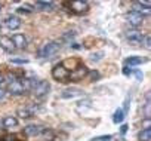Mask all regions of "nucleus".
<instances>
[{
	"instance_id": "nucleus-26",
	"label": "nucleus",
	"mask_w": 151,
	"mask_h": 141,
	"mask_svg": "<svg viewBox=\"0 0 151 141\" xmlns=\"http://www.w3.org/2000/svg\"><path fill=\"white\" fill-rule=\"evenodd\" d=\"M19 14H31V8H28V6H21V8H18L17 9Z\"/></svg>"
},
{
	"instance_id": "nucleus-32",
	"label": "nucleus",
	"mask_w": 151,
	"mask_h": 141,
	"mask_svg": "<svg viewBox=\"0 0 151 141\" xmlns=\"http://www.w3.org/2000/svg\"><path fill=\"white\" fill-rule=\"evenodd\" d=\"M127 128H129L127 125H122V128H120V134H122V135H124V134L127 132Z\"/></svg>"
},
{
	"instance_id": "nucleus-30",
	"label": "nucleus",
	"mask_w": 151,
	"mask_h": 141,
	"mask_svg": "<svg viewBox=\"0 0 151 141\" xmlns=\"http://www.w3.org/2000/svg\"><path fill=\"white\" fill-rule=\"evenodd\" d=\"M132 72H133L132 68H129V67H126V65L123 67V74H124V76H129V74H132Z\"/></svg>"
},
{
	"instance_id": "nucleus-29",
	"label": "nucleus",
	"mask_w": 151,
	"mask_h": 141,
	"mask_svg": "<svg viewBox=\"0 0 151 141\" xmlns=\"http://www.w3.org/2000/svg\"><path fill=\"white\" fill-rule=\"evenodd\" d=\"M132 73H135V76H136L138 80H142L144 79V74H142V72H139V70H135V72H132Z\"/></svg>"
},
{
	"instance_id": "nucleus-4",
	"label": "nucleus",
	"mask_w": 151,
	"mask_h": 141,
	"mask_svg": "<svg viewBox=\"0 0 151 141\" xmlns=\"http://www.w3.org/2000/svg\"><path fill=\"white\" fill-rule=\"evenodd\" d=\"M68 72L61 65V64H56L53 68H52V77L59 82V83H68Z\"/></svg>"
},
{
	"instance_id": "nucleus-5",
	"label": "nucleus",
	"mask_w": 151,
	"mask_h": 141,
	"mask_svg": "<svg viewBox=\"0 0 151 141\" xmlns=\"http://www.w3.org/2000/svg\"><path fill=\"white\" fill-rule=\"evenodd\" d=\"M88 72H89L88 67L85 64H82L79 68H76L74 72H71L68 74V82H80V80H83V77H86Z\"/></svg>"
},
{
	"instance_id": "nucleus-8",
	"label": "nucleus",
	"mask_w": 151,
	"mask_h": 141,
	"mask_svg": "<svg viewBox=\"0 0 151 141\" xmlns=\"http://www.w3.org/2000/svg\"><path fill=\"white\" fill-rule=\"evenodd\" d=\"M144 37H145V34L141 33V31H138V30H129L126 33V39L129 40L130 45H135V46L136 45H142Z\"/></svg>"
},
{
	"instance_id": "nucleus-25",
	"label": "nucleus",
	"mask_w": 151,
	"mask_h": 141,
	"mask_svg": "<svg viewBox=\"0 0 151 141\" xmlns=\"http://www.w3.org/2000/svg\"><path fill=\"white\" fill-rule=\"evenodd\" d=\"M12 64H19V65H24V64H28V59H22V58H12L11 59Z\"/></svg>"
},
{
	"instance_id": "nucleus-17",
	"label": "nucleus",
	"mask_w": 151,
	"mask_h": 141,
	"mask_svg": "<svg viewBox=\"0 0 151 141\" xmlns=\"http://www.w3.org/2000/svg\"><path fill=\"white\" fill-rule=\"evenodd\" d=\"M2 125H3L5 128H15V126H18V119H17L15 116H6V117L3 119Z\"/></svg>"
},
{
	"instance_id": "nucleus-6",
	"label": "nucleus",
	"mask_w": 151,
	"mask_h": 141,
	"mask_svg": "<svg viewBox=\"0 0 151 141\" xmlns=\"http://www.w3.org/2000/svg\"><path fill=\"white\" fill-rule=\"evenodd\" d=\"M37 110H39V107L36 104H27L24 107H19L17 110V114L19 117H22V119H30V117H33L37 113Z\"/></svg>"
},
{
	"instance_id": "nucleus-34",
	"label": "nucleus",
	"mask_w": 151,
	"mask_h": 141,
	"mask_svg": "<svg viewBox=\"0 0 151 141\" xmlns=\"http://www.w3.org/2000/svg\"><path fill=\"white\" fill-rule=\"evenodd\" d=\"M3 80H5V79H3V76H0V83H2Z\"/></svg>"
},
{
	"instance_id": "nucleus-36",
	"label": "nucleus",
	"mask_w": 151,
	"mask_h": 141,
	"mask_svg": "<svg viewBox=\"0 0 151 141\" xmlns=\"http://www.w3.org/2000/svg\"><path fill=\"white\" fill-rule=\"evenodd\" d=\"M0 11H2V3H0Z\"/></svg>"
},
{
	"instance_id": "nucleus-10",
	"label": "nucleus",
	"mask_w": 151,
	"mask_h": 141,
	"mask_svg": "<svg viewBox=\"0 0 151 141\" xmlns=\"http://www.w3.org/2000/svg\"><path fill=\"white\" fill-rule=\"evenodd\" d=\"M82 95H85V92H83V89H79V88H67V89H64L62 94H61V97H62L64 100L82 97Z\"/></svg>"
},
{
	"instance_id": "nucleus-21",
	"label": "nucleus",
	"mask_w": 151,
	"mask_h": 141,
	"mask_svg": "<svg viewBox=\"0 0 151 141\" xmlns=\"http://www.w3.org/2000/svg\"><path fill=\"white\" fill-rule=\"evenodd\" d=\"M124 113H123V110L122 108H117L116 111H114V114H113V122L114 123H122L123 120H124Z\"/></svg>"
},
{
	"instance_id": "nucleus-27",
	"label": "nucleus",
	"mask_w": 151,
	"mask_h": 141,
	"mask_svg": "<svg viewBox=\"0 0 151 141\" xmlns=\"http://www.w3.org/2000/svg\"><path fill=\"white\" fill-rule=\"evenodd\" d=\"M102 52H98V54H93V55H91V61H93V62H96V61H99L101 58H102Z\"/></svg>"
},
{
	"instance_id": "nucleus-24",
	"label": "nucleus",
	"mask_w": 151,
	"mask_h": 141,
	"mask_svg": "<svg viewBox=\"0 0 151 141\" xmlns=\"http://www.w3.org/2000/svg\"><path fill=\"white\" fill-rule=\"evenodd\" d=\"M113 138V135L111 134H108V135H101V137H93L91 141H108V140H111Z\"/></svg>"
},
{
	"instance_id": "nucleus-35",
	"label": "nucleus",
	"mask_w": 151,
	"mask_h": 141,
	"mask_svg": "<svg viewBox=\"0 0 151 141\" xmlns=\"http://www.w3.org/2000/svg\"><path fill=\"white\" fill-rule=\"evenodd\" d=\"M2 126H3V125H2V122H0V129H2Z\"/></svg>"
},
{
	"instance_id": "nucleus-9",
	"label": "nucleus",
	"mask_w": 151,
	"mask_h": 141,
	"mask_svg": "<svg viewBox=\"0 0 151 141\" xmlns=\"http://www.w3.org/2000/svg\"><path fill=\"white\" fill-rule=\"evenodd\" d=\"M126 20H127V22H129L132 27H139V25L144 22V15L139 14V12L130 11V12L126 14Z\"/></svg>"
},
{
	"instance_id": "nucleus-22",
	"label": "nucleus",
	"mask_w": 151,
	"mask_h": 141,
	"mask_svg": "<svg viewBox=\"0 0 151 141\" xmlns=\"http://www.w3.org/2000/svg\"><path fill=\"white\" fill-rule=\"evenodd\" d=\"M150 108H151V103H150V94H147V103H145V107H144V114H145V119H150L151 113H150Z\"/></svg>"
},
{
	"instance_id": "nucleus-14",
	"label": "nucleus",
	"mask_w": 151,
	"mask_h": 141,
	"mask_svg": "<svg viewBox=\"0 0 151 141\" xmlns=\"http://www.w3.org/2000/svg\"><path fill=\"white\" fill-rule=\"evenodd\" d=\"M0 48H3L6 52H14L17 49L15 45L12 43L11 37H6V36H0Z\"/></svg>"
},
{
	"instance_id": "nucleus-38",
	"label": "nucleus",
	"mask_w": 151,
	"mask_h": 141,
	"mask_svg": "<svg viewBox=\"0 0 151 141\" xmlns=\"http://www.w3.org/2000/svg\"><path fill=\"white\" fill-rule=\"evenodd\" d=\"M120 141H123V140H120Z\"/></svg>"
},
{
	"instance_id": "nucleus-31",
	"label": "nucleus",
	"mask_w": 151,
	"mask_h": 141,
	"mask_svg": "<svg viewBox=\"0 0 151 141\" xmlns=\"http://www.w3.org/2000/svg\"><path fill=\"white\" fill-rule=\"evenodd\" d=\"M142 43H144V46H145V48H150V36H145Z\"/></svg>"
},
{
	"instance_id": "nucleus-33",
	"label": "nucleus",
	"mask_w": 151,
	"mask_h": 141,
	"mask_svg": "<svg viewBox=\"0 0 151 141\" xmlns=\"http://www.w3.org/2000/svg\"><path fill=\"white\" fill-rule=\"evenodd\" d=\"M5 95H6V91H5V89H0V101L5 98Z\"/></svg>"
},
{
	"instance_id": "nucleus-12",
	"label": "nucleus",
	"mask_w": 151,
	"mask_h": 141,
	"mask_svg": "<svg viewBox=\"0 0 151 141\" xmlns=\"http://www.w3.org/2000/svg\"><path fill=\"white\" fill-rule=\"evenodd\" d=\"M0 141H27V135L24 132L19 134H5L0 137Z\"/></svg>"
},
{
	"instance_id": "nucleus-1",
	"label": "nucleus",
	"mask_w": 151,
	"mask_h": 141,
	"mask_svg": "<svg viewBox=\"0 0 151 141\" xmlns=\"http://www.w3.org/2000/svg\"><path fill=\"white\" fill-rule=\"evenodd\" d=\"M62 6L68 8V11L74 15H83L89 11V3L83 0H73V2H64Z\"/></svg>"
},
{
	"instance_id": "nucleus-37",
	"label": "nucleus",
	"mask_w": 151,
	"mask_h": 141,
	"mask_svg": "<svg viewBox=\"0 0 151 141\" xmlns=\"http://www.w3.org/2000/svg\"><path fill=\"white\" fill-rule=\"evenodd\" d=\"M0 30H2V27H0Z\"/></svg>"
},
{
	"instance_id": "nucleus-23",
	"label": "nucleus",
	"mask_w": 151,
	"mask_h": 141,
	"mask_svg": "<svg viewBox=\"0 0 151 141\" xmlns=\"http://www.w3.org/2000/svg\"><path fill=\"white\" fill-rule=\"evenodd\" d=\"M86 77H88L91 82H95V80H98V79H99V72H96V70H92V72H88Z\"/></svg>"
},
{
	"instance_id": "nucleus-2",
	"label": "nucleus",
	"mask_w": 151,
	"mask_h": 141,
	"mask_svg": "<svg viewBox=\"0 0 151 141\" xmlns=\"http://www.w3.org/2000/svg\"><path fill=\"white\" fill-rule=\"evenodd\" d=\"M59 43L58 42H47V43H45L40 49H39V52H37V56L39 58H49V56H52V55H55L58 51H59Z\"/></svg>"
},
{
	"instance_id": "nucleus-28",
	"label": "nucleus",
	"mask_w": 151,
	"mask_h": 141,
	"mask_svg": "<svg viewBox=\"0 0 151 141\" xmlns=\"http://www.w3.org/2000/svg\"><path fill=\"white\" fill-rule=\"evenodd\" d=\"M74 36H76V33H74V31H68L67 34H64V36H62V40H70V39H73Z\"/></svg>"
},
{
	"instance_id": "nucleus-7",
	"label": "nucleus",
	"mask_w": 151,
	"mask_h": 141,
	"mask_svg": "<svg viewBox=\"0 0 151 141\" xmlns=\"http://www.w3.org/2000/svg\"><path fill=\"white\" fill-rule=\"evenodd\" d=\"M83 64V61L80 59V58H76V56H71V58H67V59H64L62 62H61V65L67 70L68 73H71V72H74L76 68H79L80 65Z\"/></svg>"
},
{
	"instance_id": "nucleus-11",
	"label": "nucleus",
	"mask_w": 151,
	"mask_h": 141,
	"mask_svg": "<svg viewBox=\"0 0 151 141\" xmlns=\"http://www.w3.org/2000/svg\"><path fill=\"white\" fill-rule=\"evenodd\" d=\"M43 126L42 125H27L25 128H24V134L27 135V137H37V135H40L42 132H43Z\"/></svg>"
},
{
	"instance_id": "nucleus-18",
	"label": "nucleus",
	"mask_w": 151,
	"mask_h": 141,
	"mask_svg": "<svg viewBox=\"0 0 151 141\" xmlns=\"http://www.w3.org/2000/svg\"><path fill=\"white\" fill-rule=\"evenodd\" d=\"M36 8L40 9V11H52L53 9V3L52 2H42V0H39V2H36Z\"/></svg>"
},
{
	"instance_id": "nucleus-15",
	"label": "nucleus",
	"mask_w": 151,
	"mask_h": 141,
	"mask_svg": "<svg viewBox=\"0 0 151 141\" xmlns=\"http://www.w3.org/2000/svg\"><path fill=\"white\" fill-rule=\"evenodd\" d=\"M5 24H6V27H8L9 30H18V28L21 27V20H19L18 17L11 15V17H8V18L5 20Z\"/></svg>"
},
{
	"instance_id": "nucleus-13",
	"label": "nucleus",
	"mask_w": 151,
	"mask_h": 141,
	"mask_svg": "<svg viewBox=\"0 0 151 141\" xmlns=\"http://www.w3.org/2000/svg\"><path fill=\"white\" fill-rule=\"evenodd\" d=\"M11 40H12V43L15 45V48H18V49H24V48H27V39H25L24 34L17 33V34L12 36Z\"/></svg>"
},
{
	"instance_id": "nucleus-3",
	"label": "nucleus",
	"mask_w": 151,
	"mask_h": 141,
	"mask_svg": "<svg viewBox=\"0 0 151 141\" xmlns=\"http://www.w3.org/2000/svg\"><path fill=\"white\" fill-rule=\"evenodd\" d=\"M33 94L37 97V98H45L47 94H49V91H50V83L47 82V80H39V82H36V85L33 86Z\"/></svg>"
},
{
	"instance_id": "nucleus-20",
	"label": "nucleus",
	"mask_w": 151,
	"mask_h": 141,
	"mask_svg": "<svg viewBox=\"0 0 151 141\" xmlns=\"http://www.w3.org/2000/svg\"><path fill=\"white\" fill-rule=\"evenodd\" d=\"M40 137L43 138V141H53L55 140V132L50 131V129H47V128H45L43 132L40 134Z\"/></svg>"
},
{
	"instance_id": "nucleus-16",
	"label": "nucleus",
	"mask_w": 151,
	"mask_h": 141,
	"mask_svg": "<svg viewBox=\"0 0 151 141\" xmlns=\"http://www.w3.org/2000/svg\"><path fill=\"white\" fill-rule=\"evenodd\" d=\"M145 59L142 58V56H138V55H132V56H127L126 59H124V64H126V67H135V65H139V64H142Z\"/></svg>"
},
{
	"instance_id": "nucleus-19",
	"label": "nucleus",
	"mask_w": 151,
	"mask_h": 141,
	"mask_svg": "<svg viewBox=\"0 0 151 141\" xmlns=\"http://www.w3.org/2000/svg\"><path fill=\"white\" fill-rule=\"evenodd\" d=\"M138 140H139V141H150V140H151V129H150V128L142 129V131L138 134Z\"/></svg>"
}]
</instances>
